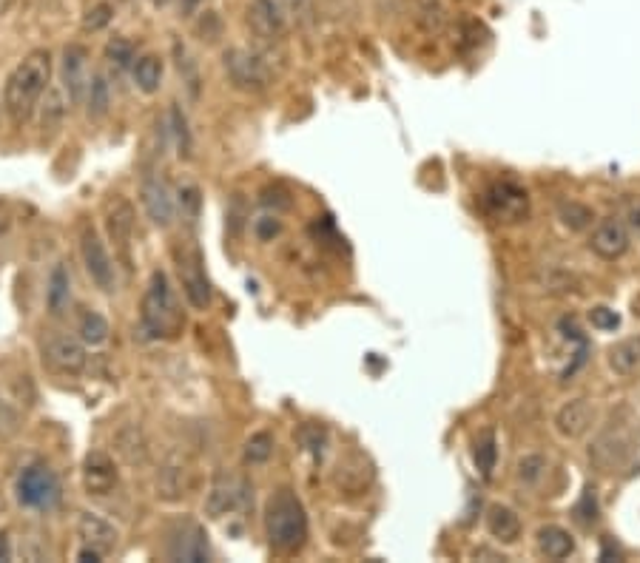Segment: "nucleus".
Here are the masks:
<instances>
[{"label": "nucleus", "instance_id": "nucleus-1", "mask_svg": "<svg viewBox=\"0 0 640 563\" xmlns=\"http://www.w3.org/2000/svg\"><path fill=\"white\" fill-rule=\"evenodd\" d=\"M52 86V55L46 49H35L20 60L3 83V109L15 126H23L35 109L40 97Z\"/></svg>", "mask_w": 640, "mask_h": 563}, {"label": "nucleus", "instance_id": "nucleus-2", "mask_svg": "<svg viewBox=\"0 0 640 563\" xmlns=\"http://www.w3.org/2000/svg\"><path fill=\"white\" fill-rule=\"evenodd\" d=\"M265 538L279 555H296L308 541V515L291 490H276L265 507Z\"/></svg>", "mask_w": 640, "mask_h": 563}, {"label": "nucleus", "instance_id": "nucleus-3", "mask_svg": "<svg viewBox=\"0 0 640 563\" xmlns=\"http://www.w3.org/2000/svg\"><path fill=\"white\" fill-rule=\"evenodd\" d=\"M183 325V313L177 305L174 288L168 282V273L154 271L148 279L143 305H140V327L148 339H168Z\"/></svg>", "mask_w": 640, "mask_h": 563}, {"label": "nucleus", "instance_id": "nucleus-4", "mask_svg": "<svg viewBox=\"0 0 640 563\" xmlns=\"http://www.w3.org/2000/svg\"><path fill=\"white\" fill-rule=\"evenodd\" d=\"M174 262H177V273L183 282V293L188 305L197 310H205L211 305V285L205 276V259L197 242L185 239L174 248Z\"/></svg>", "mask_w": 640, "mask_h": 563}, {"label": "nucleus", "instance_id": "nucleus-5", "mask_svg": "<svg viewBox=\"0 0 640 563\" xmlns=\"http://www.w3.org/2000/svg\"><path fill=\"white\" fill-rule=\"evenodd\" d=\"M18 501L26 509H52L60 501V481L49 464H29L18 475Z\"/></svg>", "mask_w": 640, "mask_h": 563}, {"label": "nucleus", "instance_id": "nucleus-6", "mask_svg": "<svg viewBox=\"0 0 640 563\" xmlns=\"http://www.w3.org/2000/svg\"><path fill=\"white\" fill-rule=\"evenodd\" d=\"M484 211H487L495 222L515 225V222H524V219L530 217V197H527V191H524L518 182H493V185L484 191Z\"/></svg>", "mask_w": 640, "mask_h": 563}, {"label": "nucleus", "instance_id": "nucleus-7", "mask_svg": "<svg viewBox=\"0 0 640 563\" xmlns=\"http://www.w3.org/2000/svg\"><path fill=\"white\" fill-rule=\"evenodd\" d=\"M80 256H83L86 273H89V279H92L94 285L103 293L114 291V262H111L109 248L100 239L92 222L80 225Z\"/></svg>", "mask_w": 640, "mask_h": 563}, {"label": "nucleus", "instance_id": "nucleus-8", "mask_svg": "<svg viewBox=\"0 0 640 563\" xmlns=\"http://www.w3.org/2000/svg\"><path fill=\"white\" fill-rule=\"evenodd\" d=\"M43 362L60 376H80L89 364V353L83 339H74L69 333H52L43 342Z\"/></svg>", "mask_w": 640, "mask_h": 563}, {"label": "nucleus", "instance_id": "nucleus-9", "mask_svg": "<svg viewBox=\"0 0 640 563\" xmlns=\"http://www.w3.org/2000/svg\"><path fill=\"white\" fill-rule=\"evenodd\" d=\"M225 72L231 77V83L242 91H262L271 83V72H268L265 60L248 49L225 52Z\"/></svg>", "mask_w": 640, "mask_h": 563}, {"label": "nucleus", "instance_id": "nucleus-10", "mask_svg": "<svg viewBox=\"0 0 640 563\" xmlns=\"http://www.w3.org/2000/svg\"><path fill=\"white\" fill-rule=\"evenodd\" d=\"M245 20L259 40H282L288 32V9L282 0H248Z\"/></svg>", "mask_w": 640, "mask_h": 563}, {"label": "nucleus", "instance_id": "nucleus-11", "mask_svg": "<svg viewBox=\"0 0 640 563\" xmlns=\"http://www.w3.org/2000/svg\"><path fill=\"white\" fill-rule=\"evenodd\" d=\"M140 202H143L146 217L151 219L157 228H168V225L174 222L177 205H174L171 188L165 185L163 177H157V174H143V180H140Z\"/></svg>", "mask_w": 640, "mask_h": 563}, {"label": "nucleus", "instance_id": "nucleus-12", "mask_svg": "<svg viewBox=\"0 0 640 563\" xmlns=\"http://www.w3.org/2000/svg\"><path fill=\"white\" fill-rule=\"evenodd\" d=\"M63 91L69 97V103H83L86 97V89H89V49L80 46V43H72L63 49Z\"/></svg>", "mask_w": 640, "mask_h": 563}, {"label": "nucleus", "instance_id": "nucleus-13", "mask_svg": "<svg viewBox=\"0 0 640 563\" xmlns=\"http://www.w3.org/2000/svg\"><path fill=\"white\" fill-rule=\"evenodd\" d=\"M248 501V484L245 478H234V475H220L214 481V487L205 498V512L211 518H222L228 512H237V509L245 507Z\"/></svg>", "mask_w": 640, "mask_h": 563}, {"label": "nucleus", "instance_id": "nucleus-14", "mask_svg": "<svg viewBox=\"0 0 640 563\" xmlns=\"http://www.w3.org/2000/svg\"><path fill=\"white\" fill-rule=\"evenodd\" d=\"M589 248L592 254H598L601 259H621L629 251V228L626 222L618 217H606L595 225L592 237H589Z\"/></svg>", "mask_w": 640, "mask_h": 563}, {"label": "nucleus", "instance_id": "nucleus-15", "mask_svg": "<svg viewBox=\"0 0 640 563\" xmlns=\"http://www.w3.org/2000/svg\"><path fill=\"white\" fill-rule=\"evenodd\" d=\"M106 234L114 242V248L128 262V248H131V237H134V208L131 202L123 197H111L106 202Z\"/></svg>", "mask_w": 640, "mask_h": 563}, {"label": "nucleus", "instance_id": "nucleus-16", "mask_svg": "<svg viewBox=\"0 0 640 563\" xmlns=\"http://www.w3.org/2000/svg\"><path fill=\"white\" fill-rule=\"evenodd\" d=\"M83 487L89 495H109L117 487V464L109 453L94 450L83 461Z\"/></svg>", "mask_w": 640, "mask_h": 563}, {"label": "nucleus", "instance_id": "nucleus-17", "mask_svg": "<svg viewBox=\"0 0 640 563\" xmlns=\"http://www.w3.org/2000/svg\"><path fill=\"white\" fill-rule=\"evenodd\" d=\"M168 555H171L174 561H208V541H205V532H202L197 524H191V521L180 524V529H177V532L171 535V541H168Z\"/></svg>", "mask_w": 640, "mask_h": 563}, {"label": "nucleus", "instance_id": "nucleus-18", "mask_svg": "<svg viewBox=\"0 0 640 563\" xmlns=\"http://www.w3.org/2000/svg\"><path fill=\"white\" fill-rule=\"evenodd\" d=\"M77 535L83 538V546H92L103 558L114 552V546H117V529L97 512H80L77 515Z\"/></svg>", "mask_w": 640, "mask_h": 563}, {"label": "nucleus", "instance_id": "nucleus-19", "mask_svg": "<svg viewBox=\"0 0 640 563\" xmlns=\"http://www.w3.org/2000/svg\"><path fill=\"white\" fill-rule=\"evenodd\" d=\"M592 421H595V407L586 399H575L567 401V404L558 410L555 427H558V433L564 438H581L586 430L592 427Z\"/></svg>", "mask_w": 640, "mask_h": 563}, {"label": "nucleus", "instance_id": "nucleus-20", "mask_svg": "<svg viewBox=\"0 0 640 563\" xmlns=\"http://www.w3.org/2000/svg\"><path fill=\"white\" fill-rule=\"evenodd\" d=\"M487 532L501 544H515L521 538V518L515 515V509L493 504L487 509Z\"/></svg>", "mask_w": 640, "mask_h": 563}, {"label": "nucleus", "instance_id": "nucleus-21", "mask_svg": "<svg viewBox=\"0 0 640 563\" xmlns=\"http://www.w3.org/2000/svg\"><path fill=\"white\" fill-rule=\"evenodd\" d=\"M538 552L549 561H567L575 552V538L564 527H544L538 532Z\"/></svg>", "mask_w": 640, "mask_h": 563}, {"label": "nucleus", "instance_id": "nucleus-22", "mask_svg": "<svg viewBox=\"0 0 640 563\" xmlns=\"http://www.w3.org/2000/svg\"><path fill=\"white\" fill-rule=\"evenodd\" d=\"M72 302V276L66 271V265H55L49 273V288H46V305L52 316H60Z\"/></svg>", "mask_w": 640, "mask_h": 563}, {"label": "nucleus", "instance_id": "nucleus-23", "mask_svg": "<svg viewBox=\"0 0 640 563\" xmlns=\"http://www.w3.org/2000/svg\"><path fill=\"white\" fill-rule=\"evenodd\" d=\"M131 74H134V86L143 91V94H157L160 86H163L165 66L157 55H146L140 57V60H134Z\"/></svg>", "mask_w": 640, "mask_h": 563}, {"label": "nucleus", "instance_id": "nucleus-24", "mask_svg": "<svg viewBox=\"0 0 640 563\" xmlns=\"http://www.w3.org/2000/svg\"><path fill=\"white\" fill-rule=\"evenodd\" d=\"M609 367L618 376H632L640 370V336L623 339L615 347H609Z\"/></svg>", "mask_w": 640, "mask_h": 563}, {"label": "nucleus", "instance_id": "nucleus-25", "mask_svg": "<svg viewBox=\"0 0 640 563\" xmlns=\"http://www.w3.org/2000/svg\"><path fill=\"white\" fill-rule=\"evenodd\" d=\"M416 12V23L427 35H441L447 26V9L441 6V0H416L413 3Z\"/></svg>", "mask_w": 640, "mask_h": 563}, {"label": "nucleus", "instance_id": "nucleus-26", "mask_svg": "<svg viewBox=\"0 0 640 563\" xmlns=\"http://www.w3.org/2000/svg\"><path fill=\"white\" fill-rule=\"evenodd\" d=\"M86 94H89V117H92V120H103V117L109 114L111 106V91L106 74H92Z\"/></svg>", "mask_w": 640, "mask_h": 563}, {"label": "nucleus", "instance_id": "nucleus-27", "mask_svg": "<svg viewBox=\"0 0 640 563\" xmlns=\"http://www.w3.org/2000/svg\"><path fill=\"white\" fill-rule=\"evenodd\" d=\"M77 333H80L83 345H92V347L103 345V342L109 339V322H106V316H103V313H94V310H89V313L80 319Z\"/></svg>", "mask_w": 640, "mask_h": 563}, {"label": "nucleus", "instance_id": "nucleus-28", "mask_svg": "<svg viewBox=\"0 0 640 563\" xmlns=\"http://www.w3.org/2000/svg\"><path fill=\"white\" fill-rule=\"evenodd\" d=\"M592 208L589 205H581V202H561L558 208V219L567 225L569 231H584L592 225Z\"/></svg>", "mask_w": 640, "mask_h": 563}, {"label": "nucleus", "instance_id": "nucleus-29", "mask_svg": "<svg viewBox=\"0 0 640 563\" xmlns=\"http://www.w3.org/2000/svg\"><path fill=\"white\" fill-rule=\"evenodd\" d=\"M274 455V436L271 433H254L245 444V461L248 464H265Z\"/></svg>", "mask_w": 640, "mask_h": 563}, {"label": "nucleus", "instance_id": "nucleus-30", "mask_svg": "<svg viewBox=\"0 0 640 563\" xmlns=\"http://www.w3.org/2000/svg\"><path fill=\"white\" fill-rule=\"evenodd\" d=\"M106 60L117 72H123L128 66H134V43L126 40V37H114L106 46Z\"/></svg>", "mask_w": 640, "mask_h": 563}, {"label": "nucleus", "instance_id": "nucleus-31", "mask_svg": "<svg viewBox=\"0 0 640 563\" xmlns=\"http://www.w3.org/2000/svg\"><path fill=\"white\" fill-rule=\"evenodd\" d=\"M495 458H498V447H495L493 433H484L476 441V467L484 478H490L495 470Z\"/></svg>", "mask_w": 640, "mask_h": 563}, {"label": "nucleus", "instance_id": "nucleus-32", "mask_svg": "<svg viewBox=\"0 0 640 563\" xmlns=\"http://www.w3.org/2000/svg\"><path fill=\"white\" fill-rule=\"evenodd\" d=\"M541 288L547 293H572L578 291V279L561 268H549L547 273H541Z\"/></svg>", "mask_w": 640, "mask_h": 563}, {"label": "nucleus", "instance_id": "nucleus-33", "mask_svg": "<svg viewBox=\"0 0 640 563\" xmlns=\"http://www.w3.org/2000/svg\"><path fill=\"white\" fill-rule=\"evenodd\" d=\"M544 470H547V458H544V455H538V453L524 455V458L518 461V481H521V484H527V487H532V484H538V481H541Z\"/></svg>", "mask_w": 640, "mask_h": 563}, {"label": "nucleus", "instance_id": "nucleus-34", "mask_svg": "<svg viewBox=\"0 0 640 563\" xmlns=\"http://www.w3.org/2000/svg\"><path fill=\"white\" fill-rule=\"evenodd\" d=\"M111 15H114V9H111L109 3H97V6H92V9L86 12L83 29H86V32H100V29H106L111 23Z\"/></svg>", "mask_w": 640, "mask_h": 563}, {"label": "nucleus", "instance_id": "nucleus-35", "mask_svg": "<svg viewBox=\"0 0 640 563\" xmlns=\"http://www.w3.org/2000/svg\"><path fill=\"white\" fill-rule=\"evenodd\" d=\"M589 322H592V327H598V330H615V327L621 325V316L612 308H606V305H598V308L589 310Z\"/></svg>", "mask_w": 640, "mask_h": 563}, {"label": "nucleus", "instance_id": "nucleus-36", "mask_svg": "<svg viewBox=\"0 0 640 563\" xmlns=\"http://www.w3.org/2000/svg\"><path fill=\"white\" fill-rule=\"evenodd\" d=\"M299 438H302V444H305L313 455H322L325 441H328V433H325L322 427H316V424H308V427H302Z\"/></svg>", "mask_w": 640, "mask_h": 563}, {"label": "nucleus", "instance_id": "nucleus-37", "mask_svg": "<svg viewBox=\"0 0 640 563\" xmlns=\"http://www.w3.org/2000/svg\"><path fill=\"white\" fill-rule=\"evenodd\" d=\"M288 15H291L296 23H311L313 12H316V0H282Z\"/></svg>", "mask_w": 640, "mask_h": 563}, {"label": "nucleus", "instance_id": "nucleus-38", "mask_svg": "<svg viewBox=\"0 0 640 563\" xmlns=\"http://www.w3.org/2000/svg\"><path fill=\"white\" fill-rule=\"evenodd\" d=\"M171 120H174V134H177V146H180V154L188 157L191 151V134H188V123H185V114L180 109L171 111Z\"/></svg>", "mask_w": 640, "mask_h": 563}, {"label": "nucleus", "instance_id": "nucleus-39", "mask_svg": "<svg viewBox=\"0 0 640 563\" xmlns=\"http://www.w3.org/2000/svg\"><path fill=\"white\" fill-rule=\"evenodd\" d=\"M254 231H256V237L259 239H274L279 231H282V222L279 219H271V217H262L259 222L254 225Z\"/></svg>", "mask_w": 640, "mask_h": 563}, {"label": "nucleus", "instance_id": "nucleus-40", "mask_svg": "<svg viewBox=\"0 0 640 563\" xmlns=\"http://www.w3.org/2000/svg\"><path fill=\"white\" fill-rule=\"evenodd\" d=\"M626 217H629V225H632V228L640 234V200L626 205Z\"/></svg>", "mask_w": 640, "mask_h": 563}, {"label": "nucleus", "instance_id": "nucleus-41", "mask_svg": "<svg viewBox=\"0 0 640 563\" xmlns=\"http://www.w3.org/2000/svg\"><path fill=\"white\" fill-rule=\"evenodd\" d=\"M77 561H83V563H100V561H103V555H100L97 549H92V546H83V549L77 552Z\"/></svg>", "mask_w": 640, "mask_h": 563}, {"label": "nucleus", "instance_id": "nucleus-42", "mask_svg": "<svg viewBox=\"0 0 640 563\" xmlns=\"http://www.w3.org/2000/svg\"><path fill=\"white\" fill-rule=\"evenodd\" d=\"M9 558H12L9 541H6V535H0V561H9Z\"/></svg>", "mask_w": 640, "mask_h": 563}, {"label": "nucleus", "instance_id": "nucleus-43", "mask_svg": "<svg viewBox=\"0 0 640 563\" xmlns=\"http://www.w3.org/2000/svg\"><path fill=\"white\" fill-rule=\"evenodd\" d=\"M180 6H183L185 12H194L200 6V0H180Z\"/></svg>", "mask_w": 640, "mask_h": 563}]
</instances>
